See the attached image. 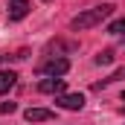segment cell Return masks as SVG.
Masks as SVG:
<instances>
[{"label": "cell", "mask_w": 125, "mask_h": 125, "mask_svg": "<svg viewBox=\"0 0 125 125\" xmlns=\"http://www.w3.org/2000/svg\"><path fill=\"white\" fill-rule=\"evenodd\" d=\"M114 3H102V6H93V9H87V12H82V15H76L73 21H70V29L73 32H84V29H93L99 26L102 21H108L111 15H114Z\"/></svg>", "instance_id": "cell-1"}, {"label": "cell", "mask_w": 125, "mask_h": 125, "mask_svg": "<svg viewBox=\"0 0 125 125\" xmlns=\"http://www.w3.org/2000/svg\"><path fill=\"white\" fill-rule=\"evenodd\" d=\"M67 70H70V61H67L64 55H52V58H47V61L38 64V73H41V76H55V79H61Z\"/></svg>", "instance_id": "cell-2"}, {"label": "cell", "mask_w": 125, "mask_h": 125, "mask_svg": "<svg viewBox=\"0 0 125 125\" xmlns=\"http://www.w3.org/2000/svg\"><path fill=\"white\" fill-rule=\"evenodd\" d=\"M55 105L64 108V111H82V108H84V96L82 93H61L55 99Z\"/></svg>", "instance_id": "cell-3"}, {"label": "cell", "mask_w": 125, "mask_h": 125, "mask_svg": "<svg viewBox=\"0 0 125 125\" xmlns=\"http://www.w3.org/2000/svg\"><path fill=\"white\" fill-rule=\"evenodd\" d=\"M38 90L41 93H58L61 96L64 93V79H55V76H47L41 84H38Z\"/></svg>", "instance_id": "cell-4"}, {"label": "cell", "mask_w": 125, "mask_h": 125, "mask_svg": "<svg viewBox=\"0 0 125 125\" xmlns=\"http://www.w3.org/2000/svg\"><path fill=\"white\" fill-rule=\"evenodd\" d=\"M29 15V0H12L9 3V21H21Z\"/></svg>", "instance_id": "cell-5"}, {"label": "cell", "mask_w": 125, "mask_h": 125, "mask_svg": "<svg viewBox=\"0 0 125 125\" xmlns=\"http://www.w3.org/2000/svg\"><path fill=\"white\" fill-rule=\"evenodd\" d=\"M23 116H26V122H47V119H55V114H52L50 108H29Z\"/></svg>", "instance_id": "cell-6"}, {"label": "cell", "mask_w": 125, "mask_h": 125, "mask_svg": "<svg viewBox=\"0 0 125 125\" xmlns=\"http://www.w3.org/2000/svg\"><path fill=\"white\" fill-rule=\"evenodd\" d=\"M18 82V73L15 70H0V93H9Z\"/></svg>", "instance_id": "cell-7"}, {"label": "cell", "mask_w": 125, "mask_h": 125, "mask_svg": "<svg viewBox=\"0 0 125 125\" xmlns=\"http://www.w3.org/2000/svg\"><path fill=\"white\" fill-rule=\"evenodd\" d=\"M122 79H125V64L119 67V70H114V73H111L108 79H102V82H96V84H93V90H102V87H108L111 82H122Z\"/></svg>", "instance_id": "cell-8"}, {"label": "cell", "mask_w": 125, "mask_h": 125, "mask_svg": "<svg viewBox=\"0 0 125 125\" xmlns=\"http://www.w3.org/2000/svg\"><path fill=\"white\" fill-rule=\"evenodd\" d=\"M108 32H111V35H119V32H125V18L111 21V23H108Z\"/></svg>", "instance_id": "cell-9"}, {"label": "cell", "mask_w": 125, "mask_h": 125, "mask_svg": "<svg viewBox=\"0 0 125 125\" xmlns=\"http://www.w3.org/2000/svg\"><path fill=\"white\" fill-rule=\"evenodd\" d=\"M111 61H114V52H111V50H105V52L96 55V64H99V67H108Z\"/></svg>", "instance_id": "cell-10"}, {"label": "cell", "mask_w": 125, "mask_h": 125, "mask_svg": "<svg viewBox=\"0 0 125 125\" xmlns=\"http://www.w3.org/2000/svg\"><path fill=\"white\" fill-rule=\"evenodd\" d=\"M15 111H18L15 102H0V114H15Z\"/></svg>", "instance_id": "cell-11"}, {"label": "cell", "mask_w": 125, "mask_h": 125, "mask_svg": "<svg viewBox=\"0 0 125 125\" xmlns=\"http://www.w3.org/2000/svg\"><path fill=\"white\" fill-rule=\"evenodd\" d=\"M122 102H125V90H122Z\"/></svg>", "instance_id": "cell-12"}]
</instances>
